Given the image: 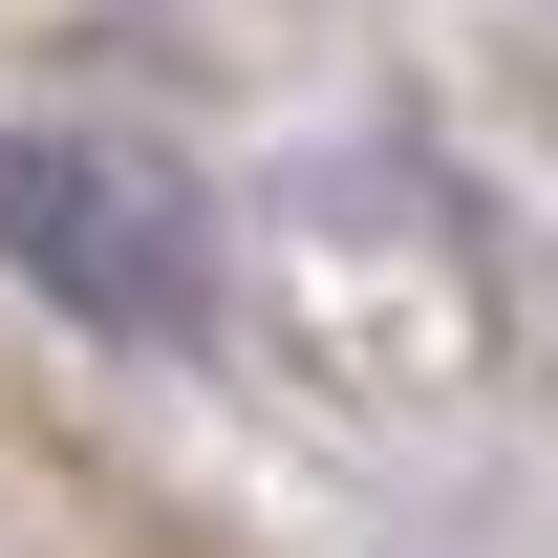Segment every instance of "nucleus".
I'll return each instance as SVG.
<instances>
[{
	"instance_id": "1",
	"label": "nucleus",
	"mask_w": 558,
	"mask_h": 558,
	"mask_svg": "<svg viewBox=\"0 0 558 558\" xmlns=\"http://www.w3.org/2000/svg\"><path fill=\"white\" fill-rule=\"evenodd\" d=\"M0 258L44 279L65 323L172 344V323H194V279H215V215H194V172L130 150V130H0Z\"/></svg>"
}]
</instances>
